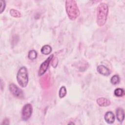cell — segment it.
Listing matches in <instances>:
<instances>
[{
    "label": "cell",
    "instance_id": "6da1fadb",
    "mask_svg": "<svg viewBox=\"0 0 125 125\" xmlns=\"http://www.w3.org/2000/svg\"><path fill=\"white\" fill-rule=\"evenodd\" d=\"M108 7L107 5L104 2L99 4L97 8V23L99 26L102 27L106 23Z\"/></svg>",
    "mask_w": 125,
    "mask_h": 125
},
{
    "label": "cell",
    "instance_id": "7a4b0ae2",
    "mask_svg": "<svg viewBox=\"0 0 125 125\" xmlns=\"http://www.w3.org/2000/svg\"><path fill=\"white\" fill-rule=\"evenodd\" d=\"M65 10L69 19L71 20H75L80 16V12L75 0H66Z\"/></svg>",
    "mask_w": 125,
    "mask_h": 125
},
{
    "label": "cell",
    "instance_id": "3957f363",
    "mask_svg": "<svg viewBox=\"0 0 125 125\" xmlns=\"http://www.w3.org/2000/svg\"><path fill=\"white\" fill-rule=\"evenodd\" d=\"M17 80L19 84L22 87L27 86L28 82V72L25 66L20 68L17 74Z\"/></svg>",
    "mask_w": 125,
    "mask_h": 125
},
{
    "label": "cell",
    "instance_id": "277c9868",
    "mask_svg": "<svg viewBox=\"0 0 125 125\" xmlns=\"http://www.w3.org/2000/svg\"><path fill=\"white\" fill-rule=\"evenodd\" d=\"M33 111L32 106L30 104H25L22 109L21 117L23 121L28 120L31 116Z\"/></svg>",
    "mask_w": 125,
    "mask_h": 125
},
{
    "label": "cell",
    "instance_id": "5b68a950",
    "mask_svg": "<svg viewBox=\"0 0 125 125\" xmlns=\"http://www.w3.org/2000/svg\"><path fill=\"white\" fill-rule=\"evenodd\" d=\"M53 57H54L53 54L51 55L47 58V59L46 60H45L42 63V64H41V65L40 66L39 71H38L39 76H42L46 72V71L48 67L49 64L51 61L52 60Z\"/></svg>",
    "mask_w": 125,
    "mask_h": 125
},
{
    "label": "cell",
    "instance_id": "8992f818",
    "mask_svg": "<svg viewBox=\"0 0 125 125\" xmlns=\"http://www.w3.org/2000/svg\"><path fill=\"white\" fill-rule=\"evenodd\" d=\"M10 92L16 97L21 99L23 97V93L21 89L14 83H10L9 86Z\"/></svg>",
    "mask_w": 125,
    "mask_h": 125
},
{
    "label": "cell",
    "instance_id": "52a82bcc",
    "mask_svg": "<svg viewBox=\"0 0 125 125\" xmlns=\"http://www.w3.org/2000/svg\"><path fill=\"white\" fill-rule=\"evenodd\" d=\"M104 120L108 124H112L115 121L114 114L111 111H107L105 113L104 116Z\"/></svg>",
    "mask_w": 125,
    "mask_h": 125
},
{
    "label": "cell",
    "instance_id": "ba28073f",
    "mask_svg": "<svg viewBox=\"0 0 125 125\" xmlns=\"http://www.w3.org/2000/svg\"><path fill=\"white\" fill-rule=\"evenodd\" d=\"M97 71L104 76H108L110 74V70L103 65H100L97 68Z\"/></svg>",
    "mask_w": 125,
    "mask_h": 125
},
{
    "label": "cell",
    "instance_id": "9c48e42d",
    "mask_svg": "<svg viewBox=\"0 0 125 125\" xmlns=\"http://www.w3.org/2000/svg\"><path fill=\"white\" fill-rule=\"evenodd\" d=\"M97 103L100 106H108L110 104V101L105 98H99L97 100Z\"/></svg>",
    "mask_w": 125,
    "mask_h": 125
},
{
    "label": "cell",
    "instance_id": "30bf717a",
    "mask_svg": "<svg viewBox=\"0 0 125 125\" xmlns=\"http://www.w3.org/2000/svg\"><path fill=\"white\" fill-rule=\"evenodd\" d=\"M116 116L117 120L120 122L122 123L124 120L125 117V113H124V110L123 108L121 107H119L116 109Z\"/></svg>",
    "mask_w": 125,
    "mask_h": 125
},
{
    "label": "cell",
    "instance_id": "8fae6325",
    "mask_svg": "<svg viewBox=\"0 0 125 125\" xmlns=\"http://www.w3.org/2000/svg\"><path fill=\"white\" fill-rule=\"evenodd\" d=\"M52 51V48L49 45H44L41 48V52L43 55H48Z\"/></svg>",
    "mask_w": 125,
    "mask_h": 125
},
{
    "label": "cell",
    "instance_id": "7c38bea8",
    "mask_svg": "<svg viewBox=\"0 0 125 125\" xmlns=\"http://www.w3.org/2000/svg\"><path fill=\"white\" fill-rule=\"evenodd\" d=\"M114 93L117 97H122L125 95V91L123 88H117L115 89Z\"/></svg>",
    "mask_w": 125,
    "mask_h": 125
},
{
    "label": "cell",
    "instance_id": "4fadbf2b",
    "mask_svg": "<svg viewBox=\"0 0 125 125\" xmlns=\"http://www.w3.org/2000/svg\"><path fill=\"white\" fill-rule=\"evenodd\" d=\"M37 52L35 50H32L29 51L28 54V57L30 60H33L37 58Z\"/></svg>",
    "mask_w": 125,
    "mask_h": 125
},
{
    "label": "cell",
    "instance_id": "5bb4252c",
    "mask_svg": "<svg viewBox=\"0 0 125 125\" xmlns=\"http://www.w3.org/2000/svg\"><path fill=\"white\" fill-rule=\"evenodd\" d=\"M120 79L119 76L117 75H115L111 77L110 79V82L112 84L115 85L119 83L120 82Z\"/></svg>",
    "mask_w": 125,
    "mask_h": 125
},
{
    "label": "cell",
    "instance_id": "9a60e30c",
    "mask_svg": "<svg viewBox=\"0 0 125 125\" xmlns=\"http://www.w3.org/2000/svg\"><path fill=\"white\" fill-rule=\"evenodd\" d=\"M67 91H66V88L62 86L60 90H59V96L60 97V98H63L66 94Z\"/></svg>",
    "mask_w": 125,
    "mask_h": 125
},
{
    "label": "cell",
    "instance_id": "2e32d148",
    "mask_svg": "<svg viewBox=\"0 0 125 125\" xmlns=\"http://www.w3.org/2000/svg\"><path fill=\"white\" fill-rule=\"evenodd\" d=\"M10 14L11 15V16L14 18H20L21 16V14L19 11L13 9L10 10Z\"/></svg>",
    "mask_w": 125,
    "mask_h": 125
},
{
    "label": "cell",
    "instance_id": "e0dca14e",
    "mask_svg": "<svg viewBox=\"0 0 125 125\" xmlns=\"http://www.w3.org/2000/svg\"><path fill=\"white\" fill-rule=\"evenodd\" d=\"M0 13L1 14L3 11L4 10L5 6H6V3L5 1L3 0H0Z\"/></svg>",
    "mask_w": 125,
    "mask_h": 125
},
{
    "label": "cell",
    "instance_id": "ac0fdd59",
    "mask_svg": "<svg viewBox=\"0 0 125 125\" xmlns=\"http://www.w3.org/2000/svg\"><path fill=\"white\" fill-rule=\"evenodd\" d=\"M58 63V60L57 58H53L52 59V65L53 67H56Z\"/></svg>",
    "mask_w": 125,
    "mask_h": 125
},
{
    "label": "cell",
    "instance_id": "d6986e66",
    "mask_svg": "<svg viewBox=\"0 0 125 125\" xmlns=\"http://www.w3.org/2000/svg\"><path fill=\"white\" fill-rule=\"evenodd\" d=\"M2 124H4V125H9V120L8 119H5V120H4L3 123H2Z\"/></svg>",
    "mask_w": 125,
    "mask_h": 125
}]
</instances>
